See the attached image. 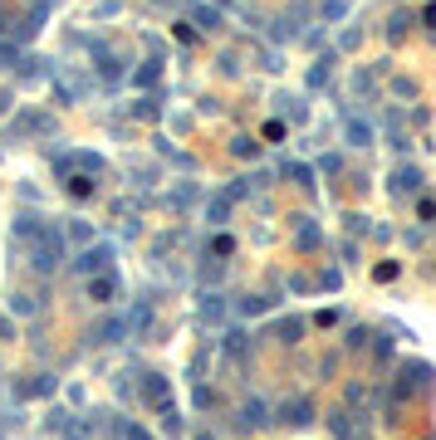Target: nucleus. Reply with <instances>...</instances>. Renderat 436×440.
<instances>
[{
    "instance_id": "1",
    "label": "nucleus",
    "mask_w": 436,
    "mask_h": 440,
    "mask_svg": "<svg viewBox=\"0 0 436 440\" xmlns=\"http://www.w3.org/2000/svg\"><path fill=\"white\" fill-rule=\"evenodd\" d=\"M64 254H69V240H64V230L54 226V220H44V226H39V235H35V250H30V264H35L39 274H54Z\"/></svg>"
},
{
    "instance_id": "2",
    "label": "nucleus",
    "mask_w": 436,
    "mask_h": 440,
    "mask_svg": "<svg viewBox=\"0 0 436 440\" xmlns=\"http://www.w3.org/2000/svg\"><path fill=\"white\" fill-rule=\"evenodd\" d=\"M108 259H113V245H88V250H79V259H74V274L79 279H93V274H103L108 269Z\"/></svg>"
},
{
    "instance_id": "3",
    "label": "nucleus",
    "mask_w": 436,
    "mask_h": 440,
    "mask_svg": "<svg viewBox=\"0 0 436 440\" xmlns=\"http://www.w3.org/2000/svg\"><path fill=\"white\" fill-rule=\"evenodd\" d=\"M84 294H88L93 303H113V299L123 294V284H118L113 269H103V274H93V279H84Z\"/></svg>"
},
{
    "instance_id": "4",
    "label": "nucleus",
    "mask_w": 436,
    "mask_h": 440,
    "mask_svg": "<svg viewBox=\"0 0 436 440\" xmlns=\"http://www.w3.org/2000/svg\"><path fill=\"white\" fill-rule=\"evenodd\" d=\"M15 74H20V83H49L54 79V69H49V59H44V54H25V59L15 64Z\"/></svg>"
},
{
    "instance_id": "5",
    "label": "nucleus",
    "mask_w": 436,
    "mask_h": 440,
    "mask_svg": "<svg viewBox=\"0 0 436 440\" xmlns=\"http://www.w3.org/2000/svg\"><path fill=\"white\" fill-rule=\"evenodd\" d=\"M93 59H98V74H103V83H123V79H128L123 59H118V54L108 49V44H98V49H93Z\"/></svg>"
},
{
    "instance_id": "6",
    "label": "nucleus",
    "mask_w": 436,
    "mask_h": 440,
    "mask_svg": "<svg viewBox=\"0 0 436 440\" xmlns=\"http://www.w3.org/2000/svg\"><path fill=\"white\" fill-rule=\"evenodd\" d=\"M142 401H147V406H172V387H167V377L147 372V377H142Z\"/></svg>"
},
{
    "instance_id": "7",
    "label": "nucleus",
    "mask_w": 436,
    "mask_h": 440,
    "mask_svg": "<svg viewBox=\"0 0 436 440\" xmlns=\"http://www.w3.org/2000/svg\"><path fill=\"white\" fill-rule=\"evenodd\" d=\"M128 333H133V323H128V318H103V323L93 328V338H88V343H123Z\"/></svg>"
},
{
    "instance_id": "8",
    "label": "nucleus",
    "mask_w": 436,
    "mask_h": 440,
    "mask_svg": "<svg viewBox=\"0 0 436 440\" xmlns=\"http://www.w3.org/2000/svg\"><path fill=\"white\" fill-rule=\"evenodd\" d=\"M280 421H285V426H309V421H314V401H304V397L285 401V406H280Z\"/></svg>"
},
{
    "instance_id": "9",
    "label": "nucleus",
    "mask_w": 436,
    "mask_h": 440,
    "mask_svg": "<svg viewBox=\"0 0 436 440\" xmlns=\"http://www.w3.org/2000/svg\"><path fill=\"white\" fill-rule=\"evenodd\" d=\"M191 20H196V25H201L206 34H216V30H221V20H226V15L216 10V6H206V0H196V6H191Z\"/></svg>"
},
{
    "instance_id": "10",
    "label": "nucleus",
    "mask_w": 436,
    "mask_h": 440,
    "mask_svg": "<svg viewBox=\"0 0 436 440\" xmlns=\"http://www.w3.org/2000/svg\"><path fill=\"white\" fill-rule=\"evenodd\" d=\"M231 206H236V196H231V191L211 196V206H206V220H211V226H226V220H231Z\"/></svg>"
},
{
    "instance_id": "11",
    "label": "nucleus",
    "mask_w": 436,
    "mask_h": 440,
    "mask_svg": "<svg viewBox=\"0 0 436 440\" xmlns=\"http://www.w3.org/2000/svg\"><path fill=\"white\" fill-rule=\"evenodd\" d=\"M69 157H74V172H84V177H103L108 172V161L98 152H69Z\"/></svg>"
},
{
    "instance_id": "12",
    "label": "nucleus",
    "mask_w": 436,
    "mask_h": 440,
    "mask_svg": "<svg viewBox=\"0 0 436 440\" xmlns=\"http://www.w3.org/2000/svg\"><path fill=\"white\" fill-rule=\"evenodd\" d=\"M343 137H348V147H372V128H368L363 118H348Z\"/></svg>"
},
{
    "instance_id": "13",
    "label": "nucleus",
    "mask_w": 436,
    "mask_h": 440,
    "mask_svg": "<svg viewBox=\"0 0 436 440\" xmlns=\"http://www.w3.org/2000/svg\"><path fill=\"white\" fill-rule=\"evenodd\" d=\"M157 79H162V59H147V64L133 74V83H138V88H152Z\"/></svg>"
},
{
    "instance_id": "14",
    "label": "nucleus",
    "mask_w": 436,
    "mask_h": 440,
    "mask_svg": "<svg viewBox=\"0 0 436 440\" xmlns=\"http://www.w3.org/2000/svg\"><path fill=\"white\" fill-rule=\"evenodd\" d=\"M20 59H25V49H20L15 39H0V69H15Z\"/></svg>"
},
{
    "instance_id": "15",
    "label": "nucleus",
    "mask_w": 436,
    "mask_h": 440,
    "mask_svg": "<svg viewBox=\"0 0 436 440\" xmlns=\"http://www.w3.org/2000/svg\"><path fill=\"white\" fill-rule=\"evenodd\" d=\"M64 191H69V196H74V201H88V196H93V181H88V177H79V172H74V177H69V181H64Z\"/></svg>"
},
{
    "instance_id": "16",
    "label": "nucleus",
    "mask_w": 436,
    "mask_h": 440,
    "mask_svg": "<svg viewBox=\"0 0 436 440\" xmlns=\"http://www.w3.org/2000/svg\"><path fill=\"white\" fill-rule=\"evenodd\" d=\"M269 416H265V401H245V411H240V426L250 430V426H265Z\"/></svg>"
},
{
    "instance_id": "17",
    "label": "nucleus",
    "mask_w": 436,
    "mask_h": 440,
    "mask_svg": "<svg viewBox=\"0 0 436 440\" xmlns=\"http://www.w3.org/2000/svg\"><path fill=\"white\" fill-rule=\"evenodd\" d=\"M157 113H162V98H152V93L133 103V118H157Z\"/></svg>"
},
{
    "instance_id": "18",
    "label": "nucleus",
    "mask_w": 436,
    "mask_h": 440,
    "mask_svg": "<svg viewBox=\"0 0 436 440\" xmlns=\"http://www.w3.org/2000/svg\"><path fill=\"white\" fill-rule=\"evenodd\" d=\"M221 313H226L221 294H206V299H201V318H206V323H216V318H221Z\"/></svg>"
},
{
    "instance_id": "19",
    "label": "nucleus",
    "mask_w": 436,
    "mask_h": 440,
    "mask_svg": "<svg viewBox=\"0 0 436 440\" xmlns=\"http://www.w3.org/2000/svg\"><path fill=\"white\" fill-rule=\"evenodd\" d=\"M64 240H74V245H93V226H88V220H74Z\"/></svg>"
},
{
    "instance_id": "20",
    "label": "nucleus",
    "mask_w": 436,
    "mask_h": 440,
    "mask_svg": "<svg viewBox=\"0 0 436 440\" xmlns=\"http://www.w3.org/2000/svg\"><path fill=\"white\" fill-rule=\"evenodd\" d=\"M417 186H421V177H417L412 167H402V172H397V191H402V196H412Z\"/></svg>"
},
{
    "instance_id": "21",
    "label": "nucleus",
    "mask_w": 436,
    "mask_h": 440,
    "mask_svg": "<svg viewBox=\"0 0 436 440\" xmlns=\"http://www.w3.org/2000/svg\"><path fill=\"white\" fill-rule=\"evenodd\" d=\"M329 64H334V54H329V59H319V64L309 69V88H323V79H329Z\"/></svg>"
},
{
    "instance_id": "22",
    "label": "nucleus",
    "mask_w": 436,
    "mask_h": 440,
    "mask_svg": "<svg viewBox=\"0 0 436 440\" xmlns=\"http://www.w3.org/2000/svg\"><path fill=\"white\" fill-rule=\"evenodd\" d=\"M10 308H15V313H20V318H30V313H35V308H39V303H35V299H30V294H10Z\"/></svg>"
},
{
    "instance_id": "23",
    "label": "nucleus",
    "mask_w": 436,
    "mask_h": 440,
    "mask_svg": "<svg viewBox=\"0 0 436 440\" xmlns=\"http://www.w3.org/2000/svg\"><path fill=\"white\" fill-rule=\"evenodd\" d=\"M231 152H236V157H255V152H260V142H255V137H236V142H231Z\"/></svg>"
},
{
    "instance_id": "24",
    "label": "nucleus",
    "mask_w": 436,
    "mask_h": 440,
    "mask_svg": "<svg viewBox=\"0 0 436 440\" xmlns=\"http://www.w3.org/2000/svg\"><path fill=\"white\" fill-rule=\"evenodd\" d=\"M10 34H15V10L0 6V39H10Z\"/></svg>"
},
{
    "instance_id": "25",
    "label": "nucleus",
    "mask_w": 436,
    "mask_h": 440,
    "mask_svg": "<svg viewBox=\"0 0 436 440\" xmlns=\"http://www.w3.org/2000/svg\"><path fill=\"white\" fill-rule=\"evenodd\" d=\"M280 333H285V343H299V333H304V323H299V318H290V323H280Z\"/></svg>"
},
{
    "instance_id": "26",
    "label": "nucleus",
    "mask_w": 436,
    "mask_h": 440,
    "mask_svg": "<svg viewBox=\"0 0 436 440\" xmlns=\"http://www.w3.org/2000/svg\"><path fill=\"white\" fill-rule=\"evenodd\" d=\"M343 15H348L343 0H329V6H323V20H343Z\"/></svg>"
},
{
    "instance_id": "27",
    "label": "nucleus",
    "mask_w": 436,
    "mask_h": 440,
    "mask_svg": "<svg viewBox=\"0 0 436 440\" xmlns=\"http://www.w3.org/2000/svg\"><path fill=\"white\" fill-rule=\"evenodd\" d=\"M280 103H285V113H290L294 123H304V103H299V98H280Z\"/></svg>"
},
{
    "instance_id": "28",
    "label": "nucleus",
    "mask_w": 436,
    "mask_h": 440,
    "mask_svg": "<svg viewBox=\"0 0 436 440\" xmlns=\"http://www.w3.org/2000/svg\"><path fill=\"white\" fill-rule=\"evenodd\" d=\"M231 250H236L231 235H216V240H211V254H231Z\"/></svg>"
},
{
    "instance_id": "29",
    "label": "nucleus",
    "mask_w": 436,
    "mask_h": 440,
    "mask_svg": "<svg viewBox=\"0 0 436 440\" xmlns=\"http://www.w3.org/2000/svg\"><path fill=\"white\" fill-rule=\"evenodd\" d=\"M285 172H290L299 186H314V172H309V167H285Z\"/></svg>"
},
{
    "instance_id": "30",
    "label": "nucleus",
    "mask_w": 436,
    "mask_h": 440,
    "mask_svg": "<svg viewBox=\"0 0 436 440\" xmlns=\"http://www.w3.org/2000/svg\"><path fill=\"white\" fill-rule=\"evenodd\" d=\"M299 245H304V250H314V245H319V230H314V226H304V230H299Z\"/></svg>"
},
{
    "instance_id": "31",
    "label": "nucleus",
    "mask_w": 436,
    "mask_h": 440,
    "mask_svg": "<svg viewBox=\"0 0 436 440\" xmlns=\"http://www.w3.org/2000/svg\"><path fill=\"white\" fill-rule=\"evenodd\" d=\"M265 308H269L265 299H240V313H265Z\"/></svg>"
},
{
    "instance_id": "32",
    "label": "nucleus",
    "mask_w": 436,
    "mask_h": 440,
    "mask_svg": "<svg viewBox=\"0 0 436 440\" xmlns=\"http://www.w3.org/2000/svg\"><path fill=\"white\" fill-rule=\"evenodd\" d=\"M10 338H15V323H10V318H0V343H10Z\"/></svg>"
},
{
    "instance_id": "33",
    "label": "nucleus",
    "mask_w": 436,
    "mask_h": 440,
    "mask_svg": "<svg viewBox=\"0 0 436 440\" xmlns=\"http://www.w3.org/2000/svg\"><path fill=\"white\" fill-rule=\"evenodd\" d=\"M123 435H128V440H152V435H147V430H138V426H123Z\"/></svg>"
},
{
    "instance_id": "34",
    "label": "nucleus",
    "mask_w": 436,
    "mask_h": 440,
    "mask_svg": "<svg viewBox=\"0 0 436 440\" xmlns=\"http://www.w3.org/2000/svg\"><path fill=\"white\" fill-rule=\"evenodd\" d=\"M221 6H231V0H221Z\"/></svg>"
}]
</instances>
